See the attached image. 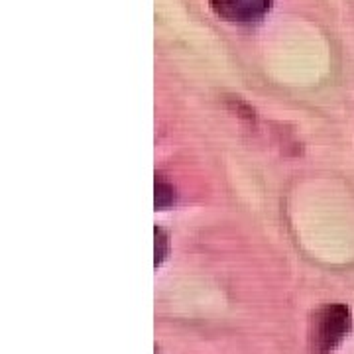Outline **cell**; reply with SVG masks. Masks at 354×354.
I'll return each instance as SVG.
<instances>
[{"label":"cell","mask_w":354,"mask_h":354,"mask_svg":"<svg viewBox=\"0 0 354 354\" xmlns=\"http://www.w3.org/2000/svg\"><path fill=\"white\" fill-rule=\"evenodd\" d=\"M353 330V311L344 304L321 305L309 319V354H333Z\"/></svg>","instance_id":"1"},{"label":"cell","mask_w":354,"mask_h":354,"mask_svg":"<svg viewBox=\"0 0 354 354\" xmlns=\"http://www.w3.org/2000/svg\"><path fill=\"white\" fill-rule=\"evenodd\" d=\"M209 4L218 18L239 24L258 22L272 8V0H209Z\"/></svg>","instance_id":"2"},{"label":"cell","mask_w":354,"mask_h":354,"mask_svg":"<svg viewBox=\"0 0 354 354\" xmlns=\"http://www.w3.org/2000/svg\"><path fill=\"white\" fill-rule=\"evenodd\" d=\"M176 199L174 195V187L169 183H165L164 179H156V207L158 209H164L167 205H171Z\"/></svg>","instance_id":"3"},{"label":"cell","mask_w":354,"mask_h":354,"mask_svg":"<svg viewBox=\"0 0 354 354\" xmlns=\"http://www.w3.org/2000/svg\"><path fill=\"white\" fill-rule=\"evenodd\" d=\"M167 248H169V241L165 232L162 228H156V266H160L167 258Z\"/></svg>","instance_id":"4"},{"label":"cell","mask_w":354,"mask_h":354,"mask_svg":"<svg viewBox=\"0 0 354 354\" xmlns=\"http://www.w3.org/2000/svg\"><path fill=\"white\" fill-rule=\"evenodd\" d=\"M156 354H158V353H156Z\"/></svg>","instance_id":"5"}]
</instances>
